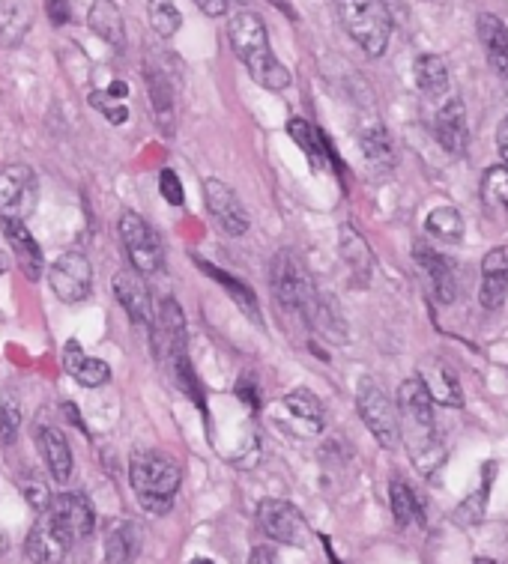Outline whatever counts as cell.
<instances>
[{"label": "cell", "mask_w": 508, "mask_h": 564, "mask_svg": "<svg viewBox=\"0 0 508 564\" xmlns=\"http://www.w3.org/2000/svg\"><path fill=\"white\" fill-rule=\"evenodd\" d=\"M39 200L36 174L27 165L0 168V218L24 221Z\"/></svg>", "instance_id": "9"}, {"label": "cell", "mask_w": 508, "mask_h": 564, "mask_svg": "<svg viewBox=\"0 0 508 564\" xmlns=\"http://www.w3.org/2000/svg\"><path fill=\"white\" fill-rule=\"evenodd\" d=\"M281 403H284V409H287L299 424L308 427V433H317V430L323 427V406H320V400H317L314 391H308V388H293L290 394H284Z\"/></svg>", "instance_id": "31"}, {"label": "cell", "mask_w": 508, "mask_h": 564, "mask_svg": "<svg viewBox=\"0 0 508 564\" xmlns=\"http://www.w3.org/2000/svg\"><path fill=\"white\" fill-rule=\"evenodd\" d=\"M287 135L296 141V147L305 153V159H308V165H311V171H320L323 165H326V153H329V144L323 141V135L311 126V123H305L302 117H293L290 123H287Z\"/></svg>", "instance_id": "27"}, {"label": "cell", "mask_w": 508, "mask_h": 564, "mask_svg": "<svg viewBox=\"0 0 508 564\" xmlns=\"http://www.w3.org/2000/svg\"><path fill=\"white\" fill-rule=\"evenodd\" d=\"M48 284L60 302H66V305L84 302L93 287V266L81 251H66L51 263Z\"/></svg>", "instance_id": "8"}, {"label": "cell", "mask_w": 508, "mask_h": 564, "mask_svg": "<svg viewBox=\"0 0 508 564\" xmlns=\"http://www.w3.org/2000/svg\"><path fill=\"white\" fill-rule=\"evenodd\" d=\"M485 508H488V487H482L479 493H473V496L458 508V520H461L464 526H476V523H482Z\"/></svg>", "instance_id": "40"}, {"label": "cell", "mask_w": 508, "mask_h": 564, "mask_svg": "<svg viewBox=\"0 0 508 564\" xmlns=\"http://www.w3.org/2000/svg\"><path fill=\"white\" fill-rule=\"evenodd\" d=\"M508 299V245H497L482 260V287L479 302L488 311H497Z\"/></svg>", "instance_id": "17"}, {"label": "cell", "mask_w": 508, "mask_h": 564, "mask_svg": "<svg viewBox=\"0 0 508 564\" xmlns=\"http://www.w3.org/2000/svg\"><path fill=\"white\" fill-rule=\"evenodd\" d=\"M153 344H156V356L162 362H168L171 368L186 359V317H183L180 302L171 296L162 299V305L156 311Z\"/></svg>", "instance_id": "10"}, {"label": "cell", "mask_w": 508, "mask_h": 564, "mask_svg": "<svg viewBox=\"0 0 508 564\" xmlns=\"http://www.w3.org/2000/svg\"><path fill=\"white\" fill-rule=\"evenodd\" d=\"M359 150L362 156L377 168V171H392L395 168V153H392V141L389 132L380 123H368L359 135Z\"/></svg>", "instance_id": "28"}, {"label": "cell", "mask_w": 508, "mask_h": 564, "mask_svg": "<svg viewBox=\"0 0 508 564\" xmlns=\"http://www.w3.org/2000/svg\"><path fill=\"white\" fill-rule=\"evenodd\" d=\"M434 132L437 141L446 153L452 156H464L467 144H470V123H467V105L464 99H449L434 120Z\"/></svg>", "instance_id": "16"}, {"label": "cell", "mask_w": 508, "mask_h": 564, "mask_svg": "<svg viewBox=\"0 0 508 564\" xmlns=\"http://www.w3.org/2000/svg\"><path fill=\"white\" fill-rule=\"evenodd\" d=\"M0 224H3L6 242H9V245H12V251H15V263L21 266V272H24L30 281H39L42 266H45V257H42L39 242L30 236V230L24 227V221H15V218H0Z\"/></svg>", "instance_id": "19"}, {"label": "cell", "mask_w": 508, "mask_h": 564, "mask_svg": "<svg viewBox=\"0 0 508 564\" xmlns=\"http://www.w3.org/2000/svg\"><path fill=\"white\" fill-rule=\"evenodd\" d=\"M422 382L428 385L434 403H443V406H464V394H461V382L458 374L446 365V362H428L422 368Z\"/></svg>", "instance_id": "25"}, {"label": "cell", "mask_w": 508, "mask_h": 564, "mask_svg": "<svg viewBox=\"0 0 508 564\" xmlns=\"http://www.w3.org/2000/svg\"><path fill=\"white\" fill-rule=\"evenodd\" d=\"M198 260V266L213 278V281H219L228 293H231V299L240 305V311H246L249 317H252L254 323H260V311H257V296L252 293V287L246 284V281H240V278H234V275H228L225 269H216L213 263H207V260H201V257H195Z\"/></svg>", "instance_id": "32"}, {"label": "cell", "mask_w": 508, "mask_h": 564, "mask_svg": "<svg viewBox=\"0 0 508 564\" xmlns=\"http://www.w3.org/2000/svg\"><path fill=\"white\" fill-rule=\"evenodd\" d=\"M36 439H39V445H42V454H45V463H48L51 478L60 481V484H66V481L72 478V466H75L66 436H63L57 427L42 424V427L36 430Z\"/></svg>", "instance_id": "22"}, {"label": "cell", "mask_w": 508, "mask_h": 564, "mask_svg": "<svg viewBox=\"0 0 508 564\" xmlns=\"http://www.w3.org/2000/svg\"><path fill=\"white\" fill-rule=\"evenodd\" d=\"M63 371L72 379H78V385H84V388H99L111 379V368L102 359L84 356L78 341H69L63 347Z\"/></svg>", "instance_id": "21"}, {"label": "cell", "mask_w": 508, "mask_h": 564, "mask_svg": "<svg viewBox=\"0 0 508 564\" xmlns=\"http://www.w3.org/2000/svg\"><path fill=\"white\" fill-rule=\"evenodd\" d=\"M398 418L407 448L416 463L425 466V454L437 451V421H434V397L422 376H407L398 388Z\"/></svg>", "instance_id": "3"}, {"label": "cell", "mask_w": 508, "mask_h": 564, "mask_svg": "<svg viewBox=\"0 0 508 564\" xmlns=\"http://www.w3.org/2000/svg\"><path fill=\"white\" fill-rule=\"evenodd\" d=\"M389 502H392V514L401 526H410L416 517H419V499L416 493L410 490V484H404L401 478L392 481L389 487Z\"/></svg>", "instance_id": "36"}, {"label": "cell", "mask_w": 508, "mask_h": 564, "mask_svg": "<svg viewBox=\"0 0 508 564\" xmlns=\"http://www.w3.org/2000/svg\"><path fill=\"white\" fill-rule=\"evenodd\" d=\"M195 3H198L201 12L210 15V18H222V15L228 12V0H195Z\"/></svg>", "instance_id": "43"}, {"label": "cell", "mask_w": 508, "mask_h": 564, "mask_svg": "<svg viewBox=\"0 0 508 564\" xmlns=\"http://www.w3.org/2000/svg\"><path fill=\"white\" fill-rule=\"evenodd\" d=\"M192 564H213V562H210V559H195Z\"/></svg>", "instance_id": "49"}, {"label": "cell", "mask_w": 508, "mask_h": 564, "mask_svg": "<svg viewBox=\"0 0 508 564\" xmlns=\"http://www.w3.org/2000/svg\"><path fill=\"white\" fill-rule=\"evenodd\" d=\"M72 547V538L51 520V514H45L24 541V553L33 564H63L66 553Z\"/></svg>", "instance_id": "13"}, {"label": "cell", "mask_w": 508, "mask_h": 564, "mask_svg": "<svg viewBox=\"0 0 508 564\" xmlns=\"http://www.w3.org/2000/svg\"><path fill=\"white\" fill-rule=\"evenodd\" d=\"M269 281H272V296L278 299V305L284 311L302 314L311 323V317L320 305V296H317V287H314L308 269L302 266V260L290 248H281L272 257Z\"/></svg>", "instance_id": "5"}, {"label": "cell", "mask_w": 508, "mask_h": 564, "mask_svg": "<svg viewBox=\"0 0 508 564\" xmlns=\"http://www.w3.org/2000/svg\"><path fill=\"white\" fill-rule=\"evenodd\" d=\"M416 260H419L422 272L428 275V281H431V287H434V296H437L443 305H452L455 296H458V278H455L452 260L443 257L440 251L428 248L425 242L416 245Z\"/></svg>", "instance_id": "18"}, {"label": "cell", "mask_w": 508, "mask_h": 564, "mask_svg": "<svg viewBox=\"0 0 508 564\" xmlns=\"http://www.w3.org/2000/svg\"><path fill=\"white\" fill-rule=\"evenodd\" d=\"M144 81H147V93H150L156 120L162 123L165 132H171V129H174V93H171L168 78H165L159 69L147 66V69H144Z\"/></svg>", "instance_id": "30"}, {"label": "cell", "mask_w": 508, "mask_h": 564, "mask_svg": "<svg viewBox=\"0 0 508 564\" xmlns=\"http://www.w3.org/2000/svg\"><path fill=\"white\" fill-rule=\"evenodd\" d=\"M3 272H9V257L0 251V275H3Z\"/></svg>", "instance_id": "48"}, {"label": "cell", "mask_w": 508, "mask_h": 564, "mask_svg": "<svg viewBox=\"0 0 508 564\" xmlns=\"http://www.w3.org/2000/svg\"><path fill=\"white\" fill-rule=\"evenodd\" d=\"M257 526L260 532L275 544H296L302 535V517L290 502L266 499L257 508Z\"/></svg>", "instance_id": "15"}, {"label": "cell", "mask_w": 508, "mask_h": 564, "mask_svg": "<svg viewBox=\"0 0 508 564\" xmlns=\"http://www.w3.org/2000/svg\"><path fill=\"white\" fill-rule=\"evenodd\" d=\"M335 9L344 30L368 57L386 54L392 39V12L386 0H335Z\"/></svg>", "instance_id": "4"}, {"label": "cell", "mask_w": 508, "mask_h": 564, "mask_svg": "<svg viewBox=\"0 0 508 564\" xmlns=\"http://www.w3.org/2000/svg\"><path fill=\"white\" fill-rule=\"evenodd\" d=\"M87 24L111 48H117V51L126 48V24H123V12L117 9L114 0H93V6L87 12Z\"/></svg>", "instance_id": "23"}, {"label": "cell", "mask_w": 508, "mask_h": 564, "mask_svg": "<svg viewBox=\"0 0 508 564\" xmlns=\"http://www.w3.org/2000/svg\"><path fill=\"white\" fill-rule=\"evenodd\" d=\"M48 514L72 538V544L90 538L93 529H96V511H93V505L81 493H60V496H54Z\"/></svg>", "instance_id": "12"}, {"label": "cell", "mask_w": 508, "mask_h": 564, "mask_svg": "<svg viewBox=\"0 0 508 564\" xmlns=\"http://www.w3.org/2000/svg\"><path fill=\"white\" fill-rule=\"evenodd\" d=\"M341 257L347 260V269H350V278L356 287H365L368 284V275H371V248L368 242L347 224L344 227V236H341Z\"/></svg>", "instance_id": "26"}, {"label": "cell", "mask_w": 508, "mask_h": 564, "mask_svg": "<svg viewBox=\"0 0 508 564\" xmlns=\"http://www.w3.org/2000/svg\"><path fill=\"white\" fill-rule=\"evenodd\" d=\"M180 481V466L159 451H135L129 460V484L138 496V505L153 517H162L174 508Z\"/></svg>", "instance_id": "2"}, {"label": "cell", "mask_w": 508, "mask_h": 564, "mask_svg": "<svg viewBox=\"0 0 508 564\" xmlns=\"http://www.w3.org/2000/svg\"><path fill=\"white\" fill-rule=\"evenodd\" d=\"M204 200H207V209L213 212V218L219 221V227L228 236H246L249 233V212L240 203L237 191L228 186V183L207 180L204 183Z\"/></svg>", "instance_id": "11"}, {"label": "cell", "mask_w": 508, "mask_h": 564, "mask_svg": "<svg viewBox=\"0 0 508 564\" xmlns=\"http://www.w3.org/2000/svg\"><path fill=\"white\" fill-rule=\"evenodd\" d=\"M120 239H123V248H126L135 272L153 275V272L162 269V263H165L162 242H159L156 230L138 212H123L120 215Z\"/></svg>", "instance_id": "7"}, {"label": "cell", "mask_w": 508, "mask_h": 564, "mask_svg": "<svg viewBox=\"0 0 508 564\" xmlns=\"http://www.w3.org/2000/svg\"><path fill=\"white\" fill-rule=\"evenodd\" d=\"M416 84L425 96L440 99L449 90V69L440 54H419L416 57Z\"/></svg>", "instance_id": "29"}, {"label": "cell", "mask_w": 508, "mask_h": 564, "mask_svg": "<svg viewBox=\"0 0 508 564\" xmlns=\"http://www.w3.org/2000/svg\"><path fill=\"white\" fill-rule=\"evenodd\" d=\"M249 564H275V556H272L269 547H257L252 553V562Z\"/></svg>", "instance_id": "45"}, {"label": "cell", "mask_w": 508, "mask_h": 564, "mask_svg": "<svg viewBox=\"0 0 508 564\" xmlns=\"http://www.w3.org/2000/svg\"><path fill=\"white\" fill-rule=\"evenodd\" d=\"M425 230L428 236L434 239H443V242H461L464 236V215L452 206H440V209H431L428 218H425Z\"/></svg>", "instance_id": "33"}, {"label": "cell", "mask_w": 508, "mask_h": 564, "mask_svg": "<svg viewBox=\"0 0 508 564\" xmlns=\"http://www.w3.org/2000/svg\"><path fill=\"white\" fill-rule=\"evenodd\" d=\"M21 493H24L27 505L36 508V511H48L51 502H54V496H51V490L42 478H21Z\"/></svg>", "instance_id": "39"}, {"label": "cell", "mask_w": 508, "mask_h": 564, "mask_svg": "<svg viewBox=\"0 0 508 564\" xmlns=\"http://www.w3.org/2000/svg\"><path fill=\"white\" fill-rule=\"evenodd\" d=\"M90 105L96 108V111H102V117L108 120V123H114V126H123L126 120H129V108L123 105V102H114V96H108V93H90Z\"/></svg>", "instance_id": "38"}, {"label": "cell", "mask_w": 508, "mask_h": 564, "mask_svg": "<svg viewBox=\"0 0 508 564\" xmlns=\"http://www.w3.org/2000/svg\"><path fill=\"white\" fill-rule=\"evenodd\" d=\"M479 39L485 45L488 63L494 66V72L508 78V27L494 12L479 15Z\"/></svg>", "instance_id": "24"}, {"label": "cell", "mask_w": 508, "mask_h": 564, "mask_svg": "<svg viewBox=\"0 0 508 564\" xmlns=\"http://www.w3.org/2000/svg\"><path fill=\"white\" fill-rule=\"evenodd\" d=\"M159 191H162V197H165L171 206H183V200H186L183 183H180V177H177L171 168H165V171L159 174Z\"/></svg>", "instance_id": "41"}, {"label": "cell", "mask_w": 508, "mask_h": 564, "mask_svg": "<svg viewBox=\"0 0 508 564\" xmlns=\"http://www.w3.org/2000/svg\"><path fill=\"white\" fill-rule=\"evenodd\" d=\"M482 200L494 212L508 215V165H494L482 177Z\"/></svg>", "instance_id": "34"}, {"label": "cell", "mask_w": 508, "mask_h": 564, "mask_svg": "<svg viewBox=\"0 0 508 564\" xmlns=\"http://www.w3.org/2000/svg\"><path fill=\"white\" fill-rule=\"evenodd\" d=\"M114 296L120 302V308L126 311V317L135 323V326H147L153 329L156 323V308H153V299H150V290L147 284L141 281L138 272H117L114 275Z\"/></svg>", "instance_id": "14"}, {"label": "cell", "mask_w": 508, "mask_h": 564, "mask_svg": "<svg viewBox=\"0 0 508 564\" xmlns=\"http://www.w3.org/2000/svg\"><path fill=\"white\" fill-rule=\"evenodd\" d=\"M476 564H497V562H491V559H476Z\"/></svg>", "instance_id": "50"}, {"label": "cell", "mask_w": 508, "mask_h": 564, "mask_svg": "<svg viewBox=\"0 0 508 564\" xmlns=\"http://www.w3.org/2000/svg\"><path fill=\"white\" fill-rule=\"evenodd\" d=\"M497 150H500L503 165H508V117L500 123V129H497Z\"/></svg>", "instance_id": "44"}, {"label": "cell", "mask_w": 508, "mask_h": 564, "mask_svg": "<svg viewBox=\"0 0 508 564\" xmlns=\"http://www.w3.org/2000/svg\"><path fill=\"white\" fill-rule=\"evenodd\" d=\"M21 427V406L12 391H0V445H12Z\"/></svg>", "instance_id": "37"}, {"label": "cell", "mask_w": 508, "mask_h": 564, "mask_svg": "<svg viewBox=\"0 0 508 564\" xmlns=\"http://www.w3.org/2000/svg\"><path fill=\"white\" fill-rule=\"evenodd\" d=\"M126 93H129L126 81H114V84L108 87V96H114V99H126Z\"/></svg>", "instance_id": "47"}, {"label": "cell", "mask_w": 508, "mask_h": 564, "mask_svg": "<svg viewBox=\"0 0 508 564\" xmlns=\"http://www.w3.org/2000/svg\"><path fill=\"white\" fill-rule=\"evenodd\" d=\"M228 36H231L234 54L246 63L254 84L275 90V93L290 87V72L281 66V60L269 48V33H266V24L260 21L257 12L240 9L228 24Z\"/></svg>", "instance_id": "1"}, {"label": "cell", "mask_w": 508, "mask_h": 564, "mask_svg": "<svg viewBox=\"0 0 508 564\" xmlns=\"http://www.w3.org/2000/svg\"><path fill=\"white\" fill-rule=\"evenodd\" d=\"M147 15H150L153 30L162 39H171L183 27V15L174 0H147Z\"/></svg>", "instance_id": "35"}, {"label": "cell", "mask_w": 508, "mask_h": 564, "mask_svg": "<svg viewBox=\"0 0 508 564\" xmlns=\"http://www.w3.org/2000/svg\"><path fill=\"white\" fill-rule=\"evenodd\" d=\"M45 12H48L51 24H57V27H60V24H69V18H72L66 0H45Z\"/></svg>", "instance_id": "42"}, {"label": "cell", "mask_w": 508, "mask_h": 564, "mask_svg": "<svg viewBox=\"0 0 508 564\" xmlns=\"http://www.w3.org/2000/svg\"><path fill=\"white\" fill-rule=\"evenodd\" d=\"M144 547V529L132 520H117L105 535V562L135 564Z\"/></svg>", "instance_id": "20"}, {"label": "cell", "mask_w": 508, "mask_h": 564, "mask_svg": "<svg viewBox=\"0 0 508 564\" xmlns=\"http://www.w3.org/2000/svg\"><path fill=\"white\" fill-rule=\"evenodd\" d=\"M356 409L371 436L383 448H395L401 436V418H398V400H392L374 379H362L356 388Z\"/></svg>", "instance_id": "6"}, {"label": "cell", "mask_w": 508, "mask_h": 564, "mask_svg": "<svg viewBox=\"0 0 508 564\" xmlns=\"http://www.w3.org/2000/svg\"><path fill=\"white\" fill-rule=\"evenodd\" d=\"M63 412H66V418L72 421V427H78V430H84V421H81V415H78V409H75V403H63Z\"/></svg>", "instance_id": "46"}]
</instances>
